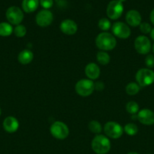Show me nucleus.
Here are the masks:
<instances>
[{"mask_svg": "<svg viewBox=\"0 0 154 154\" xmlns=\"http://www.w3.org/2000/svg\"><path fill=\"white\" fill-rule=\"evenodd\" d=\"M95 45L102 51H112L116 46V39L111 33L103 32L96 37Z\"/></svg>", "mask_w": 154, "mask_h": 154, "instance_id": "nucleus-1", "label": "nucleus"}, {"mask_svg": "<svg viewBox=\"0 0 154 154\" xmlns=\"http://www.w3.org/2000/svg\"><path fill=\"white\" fill-rule=\"evenodd\" d=\"M91 147L97 154H106L108 153L111 147V144L107 136L97 135L91 141Z\"/></svg>", "mask_w": 154, "mask_h": 154, "instance_id": "nucleus-2", "label": "nucleus"}, {"mask_svg": "<svg viewBox=\"0 0 154 154\" xmlns=\"http://www.w3.org/2000/svg\"><path fill=\"white\" fill-rule=\"evenodd\" d=\"M137 84L140 87H145L151 85L154 82V72L147 68L139 69L135 75Z\"/></svg>", "mask_w": 154, "mask_h": 154, "instance_id": "nucleus-3", "label": "nucleus"}, {"mask_svg": "<svg viewBox=\"0 0 154 154\" xmlns=\"http://www.w3.org/2000/svg\"><path fill=\"white\" fill-rule=\"evenodd\" d=\"M75 90L78 95L82 97H87L95 91V83L90 79L79 80L75 84Z\"/></svg>", "mask_w": 154, "mask_h": 154, "instance_id": "nucleus-4", "label": "nucleus"}, {"mask_svg": "<svg viewBox=\"0 0 154 154\" xmlns=\"http://www.w3.org/2000/svg\"><path fill=\"white\" fill-rule=\"evenodd\" d=\"M50 132L56 139L63 140L68 137L69 130L64 123L61 121H55L50 127Z\"/></svg>", "mask_w": 154, "mask_h": 154, "instance_id": "nucleus-5", "label": "nucleus"}, {"mask_svg": "<svg viewBox=\"0 0 154 154\" xmlns=\"http://www.w3.org/2000/svg\"><path fill=\"white\" fill-rule=\"evenodd\" d=\"M5 16L9 23L15 26L21 24L24 17L23 11L17 6L9 7L6 11Z\"/></svg>", "mask_w": 154, "mask_h": 154, "instance_id": "nucleus-6", "label": "nucleus"}, {"mask_svg": "<svg viewBox=\"0 0 154 154\" xmlns=\"http://www.w3.org/2000/svg\"><path fill=\"white\" fill-rule=\"evenodd\" d=\"M104 133L107 137L113 139H118L123 134L124 130L122 126L116 122H107L104 127Z\"/></svg>", "mask_w": 154, "mask_h": 154, "instance_id": "nucleus-7", "label": "nucleus"}, {"mask_svg": "<svg viewBox=\"0 0 154 154\" xmlns=\"http://www.w3.org/2000/svg\"><path fill=\"white\" fill-rule=\"evenodd\" d=\"M123 11V3L118 0H112L107 7V15L110 19L117 20L122 16Z\"/></svg>", "mask_w": 154, "mask_h": 154, "instance_id": "nucleus-8", "label": "nucleus"}, {"mask_svg": "<svg viewBox=\"0 0 154 154\" xmlns=\"http://www.w3.org/2000/svg\"><path fill=\"white\" fill-rule=\"evenodd\" d=\"M134 45L136 51L142 55L149 54L152 48L150 41L145 35H140L136 38Z\"/></svg>", "mask_w": 154, "mask_h": 154, "instance_id": "nucleus-9", "label": "nucleus"}, {"mask_svg": "<svg viewBox=\"0 0 154 154\" xmlns=\"http://www.w3.org/2000/svg\"><path fill=\"white\" fill-rule=\"evenodd\" d=\"M112 32L115 36L122 39L128 38L131 35V29L123 22H116L111 26Z\"/></svg>", "mask_w": 154, "mask_h": 154, "instance_id": "nucleus-10", "label": "nucleus"}, {"mask_svg": "<svg viewBox=\"0 0 154 154\" xmlns=\"http://www.w3.org/2000/svg\"><path fill=\"white\" fill-rule=\"evenodd\" d=\"M54 17L51 11L47 9L40 11L36 16V22L41 27H47L51 25Z\"/></svg>", "mask_w": 154, "mask_h": 154, "instance_id": "nucleus-11", "label": "nucleus"}, {"mask_svg": "<svg viewBox=\"0 0 154 154\" xmlns=\"http://www.w3.org/2000/svg\"><path fill=\"white\" fill-rule=\"evenodd\" d=\"M137 119L140 123L146 126H151L154 124V112L151 110L144 108L138 111Z\"/></svg>", "mask_w": 154, "mask_h": 154, "instance_id": "nucleus-12", "label": "nucleus"}, {"mask_svg": "<svg viewBox=\"0 0 154 154\" xmlns=\"http://www.w3.org/2000/svg\"><path fill=\"white\" fill-rule=\"evenodd\" d=\"M60 29L62 32L67 35H72L75 34L78 30V26L76 23L70 19L63 20L60 25Z\"/></svg>", "mask_w": 154, "mask_h": 154, "instance_id": "nucleus-13", "label": "nucleus"}, {"mask_svg": "<svg viewBox=\"0 0 154 154\" xmlns=\"http://www.w3.org/2000/svg\"><path fill=\"white\" fill-rule=\"evenodd\" d=\"M141 15L136 10H130L125 15V20L128 26L136 27L141 23Z\"/></svg>", "mask_w": 154, "mask_h": 154, "instance_id": "nucleus-14", "label": "nucleus"}, {"mask_svg": "<svg viewBox=\"0 0 154 154\" xmlns=\"http://www.w3.org/2000/svg\"><path fill=\"white\" fill-rule=\"evenodd\" d=\"M2 126L5 132H8V133H14V132H17L19 128V122H18V119L15 118L14 117L9 116L5 119Z\"/></svg>", "mask_w": 154, "mask_h": 154, "instance_id": "nucleus-15", "label": "nucleus"}, {"mask_svg": "<svg viewBox=\"0 0 154 154\" xmlns=\"http://www.w3.org/2000/svg\"><path fill=\"white\" fill-rule=\"evenodd\" d=\"M85 73L86 76L88 78V79L93 81V80H96L99 78L100 75H101V69L97 64L94 63H90L85 66Z\"/></svg>", "mask_w": 154, "mask_h": 154, "instance_id": "nucleus-16", "label": "nucleus"}, {"mask_svg": "<svg viewBox=\"0 0 154 154\" xmlns=\"http://www.w3.org/2000/svg\"><path fill=\"white\" fill-rule=\"evenodd\" d=\"M33 57H34L33 53L30 50L26 49L20 52L18 59L21 64L27 65L33 61Z\"/></svg>", "mask_w": 154, "mask_h": 154, "instance_id": "nucleus-17", "label": "nucleus"}, {"mask_svg": "<svg viewBox=\"0 0 154 154\" xmlns=\"http://www.w3.org/2000/svg\"><path fill=\"white\" fill-rule=\"evenodd\" d=\"M39 0H23L22 8L27 13H32L38 8Z\"/></svg>", "mask_w": 154, "mask_h": 154, "instance_id": "nucleus-18", "label": "nucleus"}, {"mask_svg": "<svg viewBox=\"0 0 154 154\" xmlns=\"http://www.w3.org/2000/svg\"><path fill=\"white\" fill-rule=\"evenodd\" d=\"M14 29L11 24L7 22L0 23V36L2 37H8L12 34Z\"/></svg>", "mask_w": 154, "mask_h": 154, "instance_id": "nucleus-19", "label": "nucleus"}, {"mask_svg": "<svg viewBox=\"0 0 154 154\" xmlns=\"http://www.w3.org/2000/svg\"><path fill=\"white\" fill-rule=\"evenodd\" d=\"M140 90V87L135 82L128 83L125 87V92L129 96H134L137 94Z\"/></svg>", "mask_w": 154, "mask_h": 154, "instance_id": "nucleus-20", "label": "nucleus"}, {"mask_svg": "<svg viewBox=\"0 0 154 154\" xmlns=\"http://www.w3.org/2000/svg\"><path fill=\"white\" fill-rule=\"evenodd\" d=\"M97 60L102 66H106L110 61V57L106 51H99L97 54Z\"/></svg>", "mask_w": 154, "mask_h": 154, "instance_id": "nucleus-21", "label": "nucleus"}, {"mask_svg": "<svg viewBox=\"0 0 154 154\" xmlns=\"http://www.w3.org/2000/svg\"><path fill=\"white\" fill-rule=\"evenodd\" d=\"M88 129L92 133L100 135L102 131V126H101V123L97 120H91L88 123Z\"/></svg>", "mask_w": 154, "mask_h": 154, "instance_id": "nucleus-22", "label": "nucleus"}, {"mask_svg": "<svg viewBox=\"0 0 154 154\" xmlns=\"http://www.w3.org/2000/svg\"><path fill=\"white\" fill-rule=\"evenodd\" d=\"M123 130L127 135H131V136H133V135H135L138 132V128H137V125L134 124V123H127L123 128Z\"/></svg>", "mask_w": 154, "mask_h": 154, "instance_id": "nucleus-23", "label": "nucleus"}, {"mask_svg": "<svg viewBox=\"0 0 154 154\" xmlns=\"http://www.w3.org/2000/svg\"><path fill=\"white\" fill-rule=\"evenodd\" d=\"M125 109L128 111L129 114H136L139 111V105L137 102H135L134 101H131V102H128L126 104V106H125Z\"/></svg>", "mask_w": 154, "mask_h": 154, "instance_id": "nucleus-24", "label": "nucleus"}, {"mask_svg": "<svg viewBox=\"0 0 154 154\" xmlns=\"http://www.w3.org/2000/svg\"><path fill=\"white\" fill-rule=\"evenodd\" d=\"M13 32L14 33L16 37L23 38L27 34V28L25 27V26L19 24V25L15 26V28L14 29Z\"/></svg>", "mask_w": 154, "mask_h": 154, "instance_id": "nucleus-25", "label": "nucleus"}, {"mask_svg": "<svg viewBox=\"0 0 154 154\" xmlns=\"http://www.w3.org/2000/svg\"><path fill=\"white\" fill-rule=\"evenodd\" d=\"M98 27L104 32H107L111 28V23L107 18H101L98 22Z\"/></svg>", "mask_w": 154, "mask_h": 154, "instance_id": "nucleus-26", "label": "nucleus"}, {"mask_svg": "<svg viewBox=\"0 0 154 154\" xmlns=\"http://www.w3.org/2000/svg\"><path fill=\"white\" fill-rule=\"evenodd\" d=\"M140 30L142 33L143 34H148V33H150L151 30H152V27H151L150 24L146 22L141 23L140 24Z\"/></svg>", "mask_w": 154, "mask_h": 154, "instance_id": "nucleus-27", "label": "nucleus"}, {"mask_svg": "<svg viewBox=\"0 0 154 154\" xmlns=\"http://www.w3.org/2000/svg\"><path fill=\"white\" fill-rule=\"evenodd\" d=\"M145 64L147 66V69H152L154 67V56L152 54H148L145 58Z\"/></svg>", "mask_w": 154, "mask_h": 154, "instance_id": "nucleus-28", "label": "nucleus"}, {"mask_svg": "<svg viewBox=\"0 0 154 154\" xmlns=\"http://www.w3.org/2000/svg\"><path fill=\"white\" fill-rule=\"evenodd\" d=\"M39 4L43 8L48 10L52 7L54 2H53V0H39Z\"/></svg>", "mask_w": 154, "mask_h": 154, "instance_id": "nucleus-29", "label": "nucleus"}, {"mask_svg": "<svg viewBox=\"0 0 154 154\" xmlns=\"http://www.w3.org/2000/svg\"><path fill=\"white\" fill-rule=\"evenodd\" d=\"M104 89V84L101 81H98V82L95 84V90H96L97 91H102Z\"/></svg>", "mask_w": 154, "mask_h": 154, "instance_id": "nucleus-30", "label": "nucleus"}, {"mask_svg": "<svg viewBox=\"0 0 154 154\" xmlns=\"http://www.w3.org/2000/svg\"><path fill=\"white\" fill-rule=\"evenodd\" d=\"M149 19H150L151 23L154 25V8L152 9V11L150 12V14H149Z\"/></svg>", "mask_w": 154, "mask_h": 154, "instance_id": "nucleus-31", "label": "nucleus"}, {"mask_svg": "<svg viewBox=\"0 0 154 154\" xmlns=\"http://www.w3.org/2000/svg\"><path fill=\"white\" fill-rule=\"evenodd\" d=\"M149 34H150L151 38H152V40L154 41V28L152 29V30H151V32H150V33H149Z\"/></svg>", "mask_w": 154, "mask_h": 154, "instance_id": "nucleus-32", "label": "nucleus"}, {"mask_svg": "<svg viewBox=\"0 0 154 154\" xmlns=\"http://www.w3.org/2000/svg\"><path fill=\"white\" fill-rule=\"evenodd\" d=\"M128 154H139V153H136V152H130V153H128Z\"/></svg>", "mask_w": 154, "mask_h": 154, "instance_id": "nucleus-33", "label": "nucleus"}, {"mask_svg": "<svg viewBox=\"0 0 154 154\" xmlns=\"http://www.w3.org/2000/svg\"><path fill=\"white\" fill-rule=\"evenodd\" d=\"M118 1H119V2H121L123 3L124 2H125V1H126V0H118Z\"/></svg>", "mask_w": 154, "mask_h": 154, "instance_id": "nucleus-34", "label": "nucleus"}, {"mask_svg": "<svg viewBox=\"0 0 154 154\" xmlns=\"http://www.w3.org/2000/svg\"><path fill=\"white\" fill-rule=\"evenodd\" d=\"M152 51H153V54H154V44L153 45H152Z\"/></svg>", "mask_w": 154, "mask_h": 154, "instance_id": "nucleus-35", "label": "nucleus"}, {"mask_svg": "<svg viewBox=\"0 0 154 154\" xmlns=\"http://www.w3.org/2000/svg\"><path fill=\"white\" fill-rule=\"evenodd\" d=\"M1 114H2V111H1V108H0V115H1Z\"/></svg>", "mask_w": 154, "mask_h": 154, "instance_id": "nucleus-36", "label": "nucleus"}]
</instances>
